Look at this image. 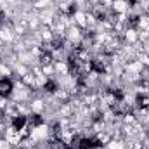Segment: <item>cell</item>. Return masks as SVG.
I'll return each instance as SVG.
<instances>
[{
	"mask_svg": "<svg viewBox=\"0 0 149 149\" xmlns=\"http://www.w3.org/2000/svg\"><path fill=\"white\" fill-rule=\"evenodd\" d=\"M141 2H142V0H141Z\"/></svg>",
	"mask_w": 149,
	"mask_h": 149,
	"instance_id": "3957f363",
	"label": "cell"
},
{
	"mask_svg": "<svg viewBox=\"0 0 149 149\" xmlns=\"http://www.w3.org/2000/svg\"><path fill=\"white\" fill-rule=\"evenodd\" d=\"M42 90H43L47 95H56V94L61 90V85H59V81H57L56 78L47 76V80H45L43 85H42Z\"/></svg>",
	"mask_w": 149,
	"mask_h": 149,
	"instance_id": "7a4b0ae2",
	"label": "cell"
},
{
	"mask_svg": "<svg viewBox=\"0 0 149 149\" xmlns=\"http://www.w3.org/2000/svg\"><path fill=\"white\" fill-rule=\"evenodd\" d=\"M14 94V81L10 76H2L0 78V97L10 99Z\"/></svg>",
	"mask_w": 149,
	"mask_h": 149,
	"instance_id": "6da1fadb",
	"label": "cell"
}]
</instances>
